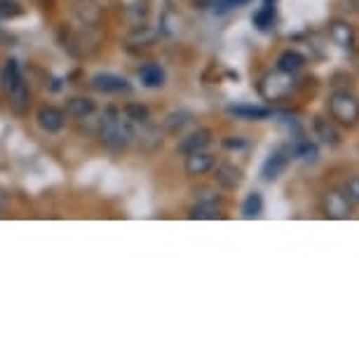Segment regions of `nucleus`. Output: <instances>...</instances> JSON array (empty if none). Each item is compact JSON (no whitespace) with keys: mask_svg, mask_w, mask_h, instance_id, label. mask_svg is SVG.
Returning <instances> with one entry per match:
<instances>
[{"mask_svg":"<svg viewBox=\"0 0 359 359\" xmlns=\"http://www.w3.org/2000/svg\"><path fill=\"white\" fill-rule=\"evenodd\" d=\"M99 139L108 151H123L134 141V125L118 108H106L99 120Z\"/></svg>","mask_w":359,"mask_h":359,"instance_id":"obj_1","label":"nucleus"},{"mask_svg":"<svg viewBox=\"0 0 359 359\" xmlns=\"http://www.w3.org/2000/svg\"><path fill=\"white\" fill-rule=\"evenodd\" d=\"M329 111L341 127H357L359 123V101L348 92H336L329 101Z\"/></svg>","mask_w":359,"mask_h":359,"instance_id":"obj_2","label":"nucleus"},{"mask_svg":"<svg viewBox=\"0 0 359 359\" xmlns=\"http://www.w3.org/2000/svg\"><path fill=\"white\" fill-rule=\"evenodd\" d=\"M291 90H294V73H284V71L268 73V76L263 78L261 85H259L261 97L266 101L287 99L291 94Z\"/></svg>","mask_w":359,"mask_h":359,"instance_id":"obj_3","label":"nucleus"},{"mask_svg":"<svg viewBox=\"0 0 359 359\" xmlns=\"http://www.w3.org/2000/svg\"><path fill=\"white\" fill-rule=\"evenodd\" d=\"M90 87L94 92H101V94H123V92H132V85L130 80L118 76V73H94L90 78Z\"/></svg>","mask_w":359,"mask_h":359,"instance_id":"obj_4","label":"nucleus"},{"mask_svg":"<svg viewBox=\"0 0 359 359\" xmlns=\"http://www.w3.org/2000/svg\"><path fill=\"white\" fill-rule=\"evenodd\" d=\"M322 212L329 219H348L352 214V200L345 191H327L322 198Z\"/></svg>","mask_w":359,"mask_h":359,"instance_id":"obj_5","label":"nucleus"},{"mask_svg":"<svg viewBox=\"0 0 359 359\" xmlns=\"http://www.w3.org/2000/svg\"><path fill=\"white\" fill-rule=\"evenodd\" d=\"M289 160H291V148H287V146L277 148V151L270 153L268 158H266V162H263L261 176H263L266 181L280 179V176L284 174V169L289 167Z\"/></svg>","mask_w":359,"mask_h":359,"instance_id":"obj_6","label":"nucleus"},{"mask_svg":"<svg viewBox=\"0 0 359 359\" xmlns=\"http://www.w3.org/2000/svg\"><path fill=\"white\" fill-rule=\"evenodd\" d=\"M38 127L47 134H59L66 125V113L57 106H40L36 113Z\"/></svg>","mask_w":359,"mask_h":359,"instance_id":"obj_7","label":"nucleus"},{"mask_svg":"<svg viewBox=\"0 0 359 359\" xmlns=\"http://www.w3.org/2000/svg\"><path fill=\"white\" fill-rule=\"evenodd\" d=\"M212 172H214L216 184L221 188H226V191H235V188H240L242 181H245L242 169L235 167L233 162H219V165H214Z\"/></svg>","mask_w":359,"mask_h":359,"instance_id":"obj_8","label":"nucleus"},{"mask_svg":"<svg viewBox=\"0 0 359 359\" xmlns=\"http://www.w3.org/2000/svg\"><path fill=\"white\" fill-rule=\"evenodd\" d=\"M214 141V134L209 130H195L191 134H186L184 139L179 141V146H176V151L181 155H191V153H198V151H207L209 146H212Z\"/></svg>","mask_w":359,"mask_h":359,"instance_id":"obj_9","label":"nucleus"},{"mask_svg":"<svg viewBox=\"0 0 359 359\" xmlns=\"http://www.w3.org/2000/svg\"><path fill=\"white\" fill-rule=\"evenodd\" d=\"M214 165H216V158L207 151L186 155V174L188 176H202V174L212 172Z\"/></svg>","mask_w":359,"mask_h":359,"instance_id":"obj_10","label":"nucleus"},{"mask_svg":"<svg viewBox=\"0 0 359 359\" xmlns=\"http://www.w3.org/2000/svg\"><path fill=\"white\" fill-rule=\"evenodd\" d=\"M329 38L334 40L338 47H343V50H352V47H355V31H352V26L348 22H343V19H336V22L329 24Z\"/></svg>","mask_w":359,"mask_h":359,"instance_id":"obj_11","label":"nucleus"},{"mask_svg":"<svg viewBox=\"0 0 359 359\" xmlns=\"http://www.w3.org/2000/svg\"><path fill=\"white\" fill-rule=\"evenodd\" d=\"M228 113L235 115V118H240V120H266V118H273V115H275L273 108L254 106V104H235V106H228Z\"/></svg>","mask_w":359,"mask_h":359,"instance_id":"obj_12","label":"nucleus"},{"mask_svg":"<svg viewBox=\"0 0 359 359\" xmlns=\"http://www.w3.org/2000/svg\"><path fill=\"white\" fill-rule=\"evenodd\" d=\"M160 38V31L153 26H134L127 36V45L130 47H153L155 40Z\"/></svg>","mask_w":359,"mask_h":359,"instance_id":"obj_13","label":"nucleus"},{"mask_svg":"<svg viewBox=\"0 0 359 359\" xmlns=\"http://www.w3.org/2000/svg\"><path fill=\"white\" fill-rule=\"evenodd\" d=\"M139 80H141V85L148 87V90H158V87L165 85V71H162L160 64L148 62L139 69Z\"/></svg>","mask_w":359,"mask_h":359,"instance_id":"obj_14","label":"nucleus"},{"mask_svg":"<svg viewBox=\"0 0 359 359\" xmlns=\"http://www.w3.org/2000/svg\"><path fill=\"white\" fill-rule=\"evenodd\" d=\"M97 111V106H94V101L90 97H71L69 101H66V108L64 113L71 115V118H90V115Z\"/></svg>","mask_w":359,"mask_h":359,"instance_id":"obj_15","label":"nucleus"},{"mask_svg":"<svg viewBox=\"0 0 359 359\" xmlns=\"http://www.w3.org/2000/svg\"><path fill=\"white\" fill-rule=\"evenodd\" d=\"M221 216V205L219 198H202L198 205L191 209V219L207 221V219H219Z\"/></svg>","mask_w":359,"mask_h":359,"instance_id":"obj_16","label":"nucleus"},{"mask_svg":"<svg viewBox=\"0 0 359 359\" xmlns=\"http://www.w3.org/2000/svg\"><path fill=\"white\" fill-rule=\"evenodd\" d=\"M10 106L17 115H24L26 111H29L31 92H29V87L24 85V80H19V83L10 90Z\"/></svg>","mask_w":359,"mask_h":359,"instance_id":"obj_17","label":"nucleus"},{"mask_svg":"<svg viewBox=\"0 0 359 359\" xmlns=\"http://www.w3.org/2000/svg\"><path fill=\"white\" fill-rule=\"evenodd\" d=\"M313 127H315V137L327 146H338L341 144V134L336 132V127L329 123L327 118H315L313 120Z\"/></svg>","mask_w":359,"mask_h":359,"instance_id":"obj_18","label":"nucleus"},{"mask_svg":"<svg viewBox=\"0 0 359 359\" xmlns=\"http://www.w3.org/2000/svg\"><path fill=\"white\" fill-rule=\"evenodd\" d=\"M134 139H139V144L144 151H158V148L162 146V132L158 130V127H153L148 123L141 125V134L134 132Z\"/></svg>","mask_w":359,"mask_h":359,"instance_id":"obj_19","label":"nucleus"},{"mask_svg":"<svg viewBox=\"0 0 359 359\" xmlns=\"http://www.w3.org/2000/svg\"><path fill=\"white\" fill-rule=\"evenodd\" d=\"M303 66H306V57L296 50L282 52L280 59H277V71H284V73H298Z\"/></svg>","mask_w":359,"mask_h":359,"instance_id":"obj_20","label":"nucleus"},{"mask_svg":"<svg viewBox=\"0 0 359 359\" xmlns=\"http://www.w3.org/2000/svg\"><path fill=\"white\" fill-rule=\"evenodd\" d=\"M275 19H277V8H275V3H263L261 8L254 12L252 24H254L259 31H268L270 26L275 24Z\"/></svg>","mask_w":359,"mask_h":359,"instance_id":"obj_21","label":"nucleus"},{"mask_svg":"<svg viewBox=\"0 0 359 359\" xmlns=\"http://www.w3.org/2000/svg\"><path fill=\"white\" fill-rule=\"evenodd\" d=\"M291 155H296V158L303 162H315L320 151H317V144H313L310 139H298L296 144L291 146Z\"/></svg>","mask_w":359,"mask_h":359,"instance_id":"obj_22","label":"nucleus"},{"mask_svg":"<svg viewBox=\"0 0 359 359\" xmlns=\"http://www.w3.org/2000/svg\"><path fill=\"white\" fill-rule=\"evenodd\" d=\"M263 214V198L261 193H249L242 202V216L245 219H259Z\"/></svg>","mask_w":359,"mask_h":359,"instance_id":"obj_23","label":"nucleus"},{"mask_svg":"<svg viewBox=\"0 0 359 359\" xmlns=\"http://www.w3.org/2000/svg\"><path fill=\"white\" fill-rule=\"evenodd\" d=\"M123 115L130 120L132 125H144L151 120V111H148L144 104H127L123 108Z\"/></svg>","mask_w":359,"mask_h":359,"instance_id":"obj_24","label":"nucleus"},{"mask_svg":"<svg viewBox=\"0 0 359 359\" xmlns=\"http://www.w3.org/2000/svg\"><path fill=\"white\" fill-rule=\"evenodd\" d=\"M193 115L186 113V111H179V113H169L165 118V130L169 134H179L181 130H184L186 125H191Z\"/></svg>","mask_w":359,"mask_h":359,"instance_id":"obj_25","label":"nucleus"},{"mask_svg":"<svg viewBox=\"0 0 359 359\" xmlns=\"http://www.w3.org/2000/svg\"><path fill=\"white\" fill-rule=\"evenodd\" d=\"M19 80H22V73H19L17 59H8V62H5V71H3V87L10 92Z\"/></svg>","mask_w":359,"mask_h":359,"instance_id":"obj_26","label":"nucleus"},{"mask_svg":"<svg viewBox=\"0 0 359 359\" xmlns=\"http://www.w3.org/2000/svg\"><path fill=\"white\" fill-rule=\"evenodd\" d=\"M24 15V8L17 0H0V19H17Z\"/></svg>","mask_w":359,"mask_h":359,"instance_id":"obj_27","label":"nucleus"},{"mask_svg":"<svg viewBox=\"0 0 359 359\" xmlns=\"http://www.w3.org/2000/svg\"><path fill=\"white\" fill-rule=\"evenodd\" d=\"M247 3H252V0H212V10L216 15H226V12L242 8V5H247Z\"/></svg>","mask_w":359,"mask_h":359,"instance_id":"obj_28","label":"nucleus"},{"mask_svg":"<svg viewBox=\"0 0 359 359\" xmlns=\"http://www.w3.org/2000/svg\"><path fill=\"white\" fill-rule=\"evenodd\" d=\"M345 193H348V198L352 202H357L359 205V176H352L348 184H345Z\"/></svg>","mask_w":359,"mask_h":359,"instance_id":"obj_29","label":"nucleus"},{"mask_svg":"<svg viewBox=\"0 0 359 359\" xmlns=\"http://www.w3.org/2000/svg\"><path fill=\"white\" fill-rule=\"evenodd\" d=\"M221 144L226 151H242V148H247V141L240 137H228V139H223Z\"/></svg>","mask_w":359,"mask_h":359,"instance_id":"obj_30","label":"nucleus"},{"mask_svg":"<svg viewBox=\"0 0 359 359\" xmlns=\"http://www.w3.org/2000/svg\"><path fill=\"white\" fill-rule=\"evenodd\" d=\"M5 212H8V193L0 188V216H3Z\"/></svg>","mask_w":359,"mask_h":359,"instance_id":"obj_31","label":"nucleus"},{"mask_svg":"<svg viewBox=\"0 0 359 359\" xmlns=\"http://www.w3.org/2000/svg\"><path fill=\"white\" fill-rule=\"evenodd\" d=\"M266 3H275V0H266Z\"/></svg>","mask_w":359,"mask_h":359,"instance_id":"obj_32","label":"nucleus"}]
</instances>
